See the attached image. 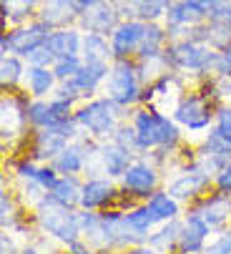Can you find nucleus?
Here are the masks:
<instances>
[{
	"instance_id": "f257e3e1",
	"label": "nucleus",
	"mask_w": 231,
	"mask_h": 254,
	"mask_svg": "<svg viewBox=\"0 0 231 254\" xmlns=\"http://www.w3.org/2000/svg\"><path fill=\"white\" fill-rule=\"evenodd\" d=\"M133 128L138 136V149H171L178 143V126L173 119L166 114L156 111V108H141L133 114Z\"/></svg>"
},
{
	"instance_id": "f03ea898",
	"label": "nucleus",
	"mask_w": 231,
	"mask_h": 254,
	"mask_svg": "<svg viewBox=\"0 0 231 254\" xmlns=\"http://www.w3.org/2000/svg\"><path fill=\"white\" fill-rule=\"evenodd\" d=\"M35 222L48 237L63 242L65 247L81 239V224H78V209H70L60 201H56L51 194L35 206Z\"/></svg>"
},
{
	"instance_id": "7ed1b4c3",
	"label": "nucleus",
	"mask_w": 231,
	"mask_h": 254,
	"mask_svg": "<svg viewBox=\"0 0 231 254\" xmlns=\"http://www.w3.org/2000/svg\"><path fill=\"white\" fill-rule=\"evenodd\" d=\"M121 108L113 98H96L86 106H81L75 111V124H78L83 131H91L98 138L113 136L116 128H118V116H121Z\"/></svg>"
},
{
	"instance_id": "20e7f679",
	"label": "nucleus",
	"mask_w": 231,
	"mask_h": 254,
	"mask_svg": "<svg viewBox=\"0 0 231 254\" xmlns=\"http://www.w3.org/2000/svg\"><path fill=\"white\" fill-rule=\"evenodd\" d=\"M141 76L138 68L128 61V58H113V65L108 70L106 78V93L108 98H113L118 106H133L143 93H141Z\"/></svg>"
},
{
	"instance_id": "39448f33",
	"label": "nucleus",
	"mask_w": 231,
	"mask_h": 254,
	"mask_svg": "<svg viewBox=\"0 0 231 254\" xmlns=\"http://www.w3.org/2000/svg\"><path fill=\"white\" fill-rule=\"evenodd\" d=\"M216 53H219L216 48H211L204 41H194V38L173 41L166 48L169 63L173 68H178V70H194V73L211 70L214 68V61H216Z\"/></svg>"
},
{
	"instance_id": "423d86ee",
	"label": "nucleus",
	"mask_w": 231,
	"mask_h": 254,
	"mask_svg": "<svg viewBox=\"0 0 231 254\" xmlns=\"http://www.w3.org/2000/svg\"><path fill=\"white\" fill-rule=\"evenodd\" d=\"M75 128H81L78 124L73 121H65V124H58V126H46V128H38L35 133V143H33V159H48L53 161L68 143L78 136Z\"/></svg>"
},
{
	"instance_id": "0eeeda50",
	"label": "nucleus",
	"mask_w": 231,
	"mask_h": 254,
	"mask_svg": "<svg viewBox=\"0 0 231 254\" xmlns=\"http://www.w3.org/2000/svg\"><path fill=\"white\" fill-rule=\"evenodd\" d=\"M211 103L206 96L199 93H186L178 98L176 108H173V121L188 131H204L211 126Z\"/></svg>"
},
{
	"instance_id": "6e6552de",
	"label": "nucleus",
	"mask_w": 231,
	"mask_h": 254,
	"mask_svg": "<svg viewBox=\"0 0 231 254\" xmlns=\"http://www.w3.org/2000/svg\"><path fill=\"white\" fill-rule=\"evenodd\" d=\"M53 28H48L43 20H35V23H28L23 28H15L13 33H5L3 35V56L5 53H18V56H30L35 48H41L48 43V35H51Z\"/></svg>"
},
{
	"instance_id": "1a4fd4ad",
	"label": "nucleus",
	"mask_w": 231,
	"mask_h": 254,
	"mask_svg": "<svg viewBox=\"0 0 231 254\" xmlns=\"http://www.w3.org/2000/svg\"><path fill=\"white\" fill-rule=\"evenodd\" d=\"M159 181H161L159 169L153 166V164H148L146 159L133 161V164L128 166V171L121 176V184H123V189H126L131 196H146V199H148L153 191H159Z\"/></svg>"
},
{
	"instance_id": "9d476101",
	"label": "nucleus",
	"mask_w": 231,
	"mask_h": 254,
	"mask_svg": "<svg viewBox=\"0 0 231 254\" xmlns=\"http://www.w3.org/2000/svg\"><path fill=\"white\" fill-rule=\"evenodd\" d=\"M118 5L113 0H98V3L83 8V15H81V25L88 28V33H101V35H108L118 28Z\"/></svg>"
},
{
	"instance_id": "9b49d317",
	"label": "nucleus",
	"mask_w": 231,
	"mask_h": 254,
	"mask_svg": "<svg viewBox=\"0 0 231 254\" xmlns=\"http://www.w3.org/2000/svg\"><path fill=\"white\" fill-rule=\"evenodd\" d=\"M211 181H214V176H209L199 166H191L171 181L166 191L178 201H191V199H201V194L211 187Z\"/></svg>"
},
{
	"instance_id": "f8f14e48",
	"label": "nucleus",
	"mask_w": 231,
	"mask_h": 254,
	"mask_svg": "<svg viewBox=\"0 0 231 254\" xmlns=\"http://www.w3.org/2000/svg\"><path fill=\"white\" fill-rule=\"evenodd\" d=\"M83 8L78 0H41L38 5V20H43L48 28H68L70 23L81 20Z\"/></svg>"
},
{
	"instance_id": "ddd939ff",
	"label": "nucleus",
	"mask_w": 231,
	"mask_h": 254,
	"mask_svg": "<svg viewBox=\"0 0 231 254\" xmlns=\"http://www.w3.org/2000/svg\"><path fill=\"white\" fill-rule=\"evenodd\" d=\"M146 20H123L118 23L111 33V48H113V58H128L133 53H138L141 41H143V33H146Z\"/></svg>"
},
{
	"instance_id": "4468645a",
	"label": "nucleus",
	"mask_w": 231,
	"mask_h": 254,
	"mask_svg": "<svg viewBox=\"0 0 231 254\" xmlns=\"http://www.w3.org/2000/svg\"><path fill=\"white\" fill-rule=\"evenodd\" d=\"M211 227L199 214L191 211L186 219H181V234H178V252L181 254H204L209 244Z\"/></svg>"
},
{
	"instance_id": "2eb2a0df",
	"label": "nucleus",
	"mask_w": 231,
	"mask_h": 254,
	"mask_svg": "<svg viewBox=\"0 0 231 254\" xmlns=\"http://www.w3.org/2000/svg\"><path fill=\"white\" fill-rule=\"evenodd\" d=\"M96 161H98V174H106L111 179L123 176L128 171V166L133 164V151L111 138V143L96 146Z\"/></svg>"
},
{
	"instance_id": "dca6fc26",
	"label": "nucleus",
	"mask_w": 231,
	"mask_h": 254,
	"mask_svg": "<svg viewBox=\"0 0 231 254\" xmlns=\"http://www.w3.org/2000/svg\"><path fill=\"white\" fill-rule=\"evenodd\" d=\"M191 211L199 214L211 229L224 227V224L231 219V194H224V191L216 189V194H211V196H201V199L196 201V206L191 209Z\"/></svg>"
},
{
	"instance_id": "f3484780",
	"label": "nucleus",
	"mask_w": 231,
	"mask_h": 254,
	"mask_svg": "<svg viewBox=\"0 0 231 254\" xmlns=\"http://www.w3.org/2000/svg\"><path fill=\"white\" fill-rule=\"evenodd\" d=\"M28 121V106H23L15 96H5L0 101V131H3L5 141L18 138L25 131Z\"/></svg>"
},
{
	"instance_id": "a211bd4d",
	"label": "nucleus",
	"mask_w": 231,
	"mask_h": 254,
	"mask_svg": "<svg viewBox=\"0 0 231 254\" xmlns=\"http://www.w3.org/2000/svg\"><path fill=\"white\" fill-rule=\"evenodd\" d=\"M93 151H96L93 143H86V141L73 138L51 164L58 169V174H78V171H83V169L88 166Z\"/></svg>"
},
{
	"instance_id": "6ab92c4d",
	"label": "nucleus",
	"mask_w": 231,
	"mask_h": 254,
	"mask_svg": "<svg viewBox=\"0 0 231 254\" xmlns=\"http://www.w3.org/2000/svg\"><path fill=\"white\" fill-rule=\"evenodd\" d=\"M78 224H81V237L96 247V249H111L108 229L103 222V214H96L93 209H78Z\"/></svg>"
},
{
	"instance_id": "aec40b11",
	"label": "nucleus",
	"mask_w": 231,
	"mask_h": 254,
	"mask_svg": "<svg viewBox=\"0 0 231 254\" xmlns=\"http://www.w3.org/2000/svg\"><path fill=\"white\" fill-rule=\"evenodd\" d=\"M116 199V187L111 176L108 179H101V176H93L83 184V194H81V209H101L106 204H111Z\"/></svg>"
},
{
	"instance_id": "412c9836",
	"label": "nucleus",
	"mask_w": 231,
	"mask_h": 254,
	"mask_svg": "<svg viewBox=\"0 0 231 254\" xmlns=\"http://www.w3.org/2000/svg\"><path fill=\"white\" fill-rule=\"evenodd\" d=\"M56 58H65V56H81L83 48V35L81 30L75 28H56L48 35V43H46Z\"/></svg>"
},
{
	"instance_id": "4be33fe9",
	"label": "nucleus",
	"mask_w": 231,
	"mask_h": 254,
	"mask_svg": "<svg viewBox=\"0 0 231 254\" xmlns=\"http://www.w3.org/2000/svg\"><path fill=\"white\" fill-rule=\"evenodd\" d=\"M206 18L209 15L196 3H191V0H176L166 10L169 28H194V25H201Z\"/></svg>"
},
{
	"instance_id": "5701e85b",
	"label": "nucleus",
	"mask_w": 231,
	"mask_h": 254,
	"mask_svg": "<svg viewBox=\"0 0 231 254\" xmlns=\"http://www.w3.org/2000/svg\"><path fill=\"white\" fill-rule=\"evenodd\" d=\"M108 70H111L108 63H83V68L70 78V83H73V88L78 91L81 98H83V96L93 93L108 78Z\"/></svg>"
},
{
	"instance_id": "b1692460",
	"label": "nucleus",
	"mask_w": 231,
	"mask_h": 254,
	"mask_svg": "<svg viewBox=\"0 0 231 254\" xmlns=\"http://www.w3.org/2000/svg\"><path fill=\"white\" fill-rule=\"evenodd\" d=\"M56 201L75 209L81 206V194H83V184H78V179H75V174H60L58 181L53 184V189L48 191Z\"/></svg>"
},
{
	"instance_id": "393cba45",
	"label": "nucleus",
	"mask_w": 231,
	"mask_h": 254,
	"mask_svg": "<svg viewBox=\"0 0 231 254\" xmlns=\"http://www.w3.org/2000/svg\"><path fill=\"white\" fill-rule=\"evenodd\" d=\"M83 63H108L113 58V48L101 33H86L83 35V48H81Z\"/></svg>"
},
{
	"instance_id": "a878e982",
	"label": "nucleus",
	"mask_w": 231,
	"mask_h": 254,
	"mask_svg": "<svg viewBox=\"0 0 231 254\" xmlns=\"http://www.w3.org/2000/svg\"><path fill=\"white\" fill-rule=\"evenodd\" d=\"M178 234H181V222L178 219H171L159 232H153L146 244L153 247L159 254H171L173 249H178Z\"/></svg>"
},
{
	"instance_id": "bb28decb",
	"label": "nucleus",
	"mask_w": 231,
	"mask_h": 254,
	"mask_svg": "<svg viewBox=\"0 0 231 254\" xmlns=\"http://www.w3.org/2000/svg\"><path fill=\"white\" fill-rule=\"evenodd\" d=\"M25 78H28V91L35 98L51 93L53 86H56V81H58L56 73H53V68H48V65H28Z\"/></svg>"
},
{
	"instance_id": "cd10ccee",
	"label": "nucleus",
	"mask_w": 231,
	"mask_h": 254,
	"mask_svg": "<svg viewBox=\"0 0 231 254\" xmlns=\"http://www.w3.org/2000/svg\"><path fill=\"white\" fill-rule=\"evenodd\" d=\"M148 209L153 211L159 222H171V219H178V199H173L169 191H153L148 199H146Z\"/></svg>"
},
{
	"instance_id": "c85d7f7f",
	"label": "nucleus",
	"mask_w": 231,
	"mask_h": 254,
	"mask_svg": "<svg viewBox=\"0 0 231 254\" xmlns=\"http://www.w3.org/2000/svg\"><path fill=\"white\" fill-rule=\"evenodd\" d=\"M166 38H169V30H164L156 23H148L146 25V33H143V41H141V48H138V58H148V56L164 53Z\"/></svg>"
},
{
	"instance_id": "c756f323",
	"label": "nucleus",
	"mask_w": 231,
	"mask_h": 254,
	"mask_svg": "<svg viewBox=\"0 0 231 254\" xmlns=\"http://www.w3.org/2000/svg\"><path fill=\"white\" fill-rule=\"evenodd\" d=\"M169 5H171L169 0H133V3H131V13H133L138 20L156 23L161 15H166Z\"/></svg>"
},
{
	"instance_id": "7c9ffc66",
	"label": "nucleus",
	"mask_w": 231,
	"mask_h": 254,
	"mask_svg": "<svg viewBox=\"0 0 231 254\" xmlns=\"http://www.w3.org/2000/svg\"><path fill=\"white\" fill-rule=\"evenodd\" d=\"M23 73H25V68H23L18 56L5 53L0 58V83H3V88H13L23 78Z\"/></svg>"
},
{
	"instance_id": "2f4dec72",
	"label": "nucleus",
	"mask_w": 231,
	"mask_h": 254,
	"mask_svg": "<svg viewBox=\"0 0 231 254\" xmlns=\"http://www.w3.org/2000/svg\"><path fill=\"white\" fill-rule=\"evenodd\" d=\"M126 216H128V222H131L136 229H141V232H146V234H151V229L159 224V219L153 216V211L148 209V204H141V206L128 209Z\"/></svg>"
},
{
	"instance_id": "473e14b6",
	"label": "nucleus",
	"mask_w": 231,
	"mask_h": 254,
	"mask_svg": "<svg viewBox=\"0 0 231 254\" xmlns=\"http://www.w3.org/2000/svg\"><path fill=\"white\" fill-rule=\"evenodd\" d=\"M81 68H83V58L81 56H65V58H56L53 73H56L58 81H70Z\"/></svg>"
},
{
	"instance_id": "72a5a7b5",
	"label": "nucleus",
	"mask_w": 231,
	"mask_h": 254,
	"mask_svg": "<svg viewBox=\"0 0 231 254\" xmlns=\"http://www.w3.org/2000/svg\"><path fill=\"white\" fill-rule=\"evenodd\" d=\"M38 5H41V0H3L5 18H10V20L28 18L33 10H38Z\"/></svg>"
},
{
	"instance_id": "f704fd0d",
	"label": "nucleus",
	"mask_w": 231,
	"mask_h": 254,
	"mask_svg": "<svg viewBox=\"0 0 231 254\" xmlns=\"http://www.w3.org/2000/svg\"><path fill=\"white\" fill-rule=\"evenodd\" d=\"M214 133H216L219 138H224L226 143H231V106H221L219 111H216Z\"/></svg>"
},
{
	"instance_id": "c9c22d12",
	"label": "nucleus",
	"mask_w": 231,
	"mask_h": 254,
	"mask_svg": "<svg viewBox=\"0 0 231 254\" xmlns=\"http://www.w3.org/2000/svg\"><path fill=\"white\" fill-rule=\"evenodd\" d=\"M204 254H231V227L221 229L204 249Z\"/></svg>"
},
{
	"instance_id": "e433bc0d",
	"label": "nucleus",
	"mask_w": 231,
	"mask_h": 254,
	"mask_svg": "<svg viewBox=\"0 0 231 254\" xmlns=\"http://www.w3.org/2000/svg\"><path fill=\"white\" fill-rule=\"evenodd\" d=\"M0 209H3V229L13 232L18 227V214H15V201H13V196L8 191L0 196Z\"/></svg>"
},
{
	"instance_id": "4c0bfd02",
	"label": "nucleus",
	"mask_w": 231,
	"mask_h": 254,
	"mask_svg": "<svg viewBox=\"0 0 231 254\" xmlns=\"http://www.w3.org/2000/svg\"><path fill=\"white\" fill-rule=\"evenodd\" d=\"M111 138H113L116 143H121V146L131 149V151H141V149H138V136H136V128H133V126H118Z\"/></svg>"
},
{
	"instance_id": "58836bf2",
	"label": "nucleus",
	"mask_w": 231,
	"mask_h": 254,
	"mask_svg": "<svg viewBox=\"0 0 231 254\" xmlns=\"http://www.w3.org/2000/svg\"><path fill=\"white\" fill-rule=\"evenodd\" d=\"M28 58V65H48V68H53V63H56V56H53V51L48 48V46H41V48H35L30 56H25Z\"/></svg>"
},
{
	"instance_id": "ea45409f",
	"label": "nucleus",
	"mask_w": 231,
	"mask_h": 254,
	"mask_svg": "<svg viewBox=\"0 0 231 254\" xmlns=\"http://www.w3.org/2000/svg\"><path fill=\"white\" fill-rule=\"evenodd\" d=\"M35 181L41 184L46 191H51L53 189V184L58 181V169L53 166V164H48V166H41L38 169V176H35Z\"/></svg>"
},
{
	"instance_id": "a19ab883",
	"label": "nucleus",
	"mask_w": 231,
	"mask_h": 254,
	"mask_svg": "<svg viewBox=\"0 0 231 254\" xmlns=\"http://www.w3.org/2000/svg\"><path fill=\"white\" fill-rule=\"evenodd\" d=\"M211 73H216V76H221V73H231V46L216 53V61H214Z\"/></svg>"
},
{
	"instance_id": "79ce46f5",
	"label": "nucleus",
	"mask_w": 231,
	"mask_h": 254,
	"mask_svg": "<svg viewBox=\"0 0 231 254\" xmlns=\"http://www.w3.org/2000/svg\"><path fill=\"white\" fill-rule=\"evenodd\" d=\"M209 20L231 23V0H219V3L211 8V13H209Z\"/></svg>"
},
{
	"instance_id": "37998d69",
	"label": "nucleus",
	"mask_w": 231,
	"mask_h": 254,
	"mask_svg": "<svg viewBox=\"0 0 231 254\" xmlns=\"http://www.w3.org/2000/svg\"><path fill=\"white\" fill-rule=\"evenodd\" d=\"M214 187L219 191H224V194H231V161L214 176Z\"/></svg>"
},
{
	"instance_id": "c03bdc74",
	"label": "nucleus",
	"mask_w": 231,
	"mask_h": 254,
	"mask_svg": "<svg viewBox=\"0 0 231 254\" xmlns=\"http://www.w3.org/2000/svg\"><path fill=\"white\" fill-rule=\"evenodd\" d=\"M214 96H231V73H221L216 76V81L211 83Z\"/></svg>"
},
{
	"instance_id": "a18cd8bd",
	"label": "nucleus",
	"mask_w": 231,
	"mask_h": 254,
	"mask_svg": "<svg viewBox=\"0 0 231 254\" xmlns=\"http://www.w3.org/2000/svg\"><path fill=\"white\" fill-rule=\"evenodd\" d=\"M38 169H41V166H35V161H23V164H18V176L23 181H35Z\"/></svg>"
},
{
	"instance_id": "49530a36",
	"label": "nucleus",
	"mask_w": 231,
	"mask_h": 254,
	"mask_svg": "<svg viewBox=\"0 0 231 254\" xmlns=\"http://www.w3.org/2000/svg\"><path fill=\"white\" fill-rule=\"evenodd\" d=\"M68 252L70 254H101V252H96V247H91L88 242L83 244L81 239H75L73 244H68Z\"/></svg>"
},
{
	"instance_id": "de8ad7c7",
	"label": "nucleus",
	"mask_w": 231,
	"mask_h": 254,
	"mask_svg": "<svg viewBox=\"0 0 231 254\" xmlns=\"http://www.w3.org/2000/svg\"><path fill=\"white\" fill-rule=\"evenodd\" d=\"M0 244H3V254H15V252H18V249H15V239H13L10 229H5V232H3V237H0Z\"/></svg>"
},
{
	"instance_id": "09e8293b",
	"label": "nucleus",
	"mask_w": 231,
	"mask_h": 254,
	"mask_svg": "<svg viewBox=\"0 0 231 254\" xmlns=\"http://www.w3.org/2000/svg\"><path fill=\"white\" fill-rule=\"evenodd\" d=\"M128 254H159V252L153 247H148V244H138V247H131Z\"/></svg>"
},
{
	"instance_id": "8fccbe9b",
	"label": "nucleus",
	"mask_w": 231,
	"mask_h": 254,
	"mask_svg": "<svg viewBox=\"0 0 231 254\" xmlns=\"http://www.w3.org/2000/svg\"><path fill=\"white\" fill-rule=\"evenodd\" d=\"M191 3H196V5H199V8H201V10L209 15V13H211V8L219 3V0H191Z\"/></svg>"
},
{
	"instance_id": "3c124183",
	"label": "nucleus",
	"mask_w": 231,
	"mask_h": 254,
	"mask_svg": "<svg viewBox=\"0 0 231 254\" xmlns=\"http://www.w3.org/2000/svg\"><path fill=\"white\" fill-rule=\"evenodd\" d=\"M20 254H41V252H38L35 247H23V249H20Z\"/></svg>"
}]
</instances>
